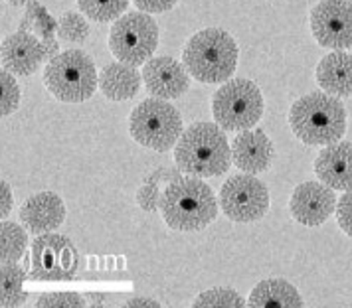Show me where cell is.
Segmentation results:
<instances>
[{"label": "cell", "mask_w": 352, "mask_h": 308, "mask_svg": "<svg viewBox=\"0 0 352 308\" xmlns=\"http://www.w3.org/2000/svg\"><path fill=\"white\" fill-rule=\"evenodd\" d=\"M135 6L143 12L148 14H160V12H168L176 6L178 0H133Z\"/></svg>", "instance_id": "f546056e"}, {"label": "cell", "mask_w": 352, "mask_h": 308, "mask_svg": "<svg viewBox=\"0 0 352 308\" xmlns=\"http://www.w3.org/2000/svg\"><path fill=\"white\" fill-rule=\"evenodd\" d=\"M162 222L175 231H202L218 217L214 190L198 176L175 178L160 196Z\"/></svg>", "instance_id": "6da1fadb"}, {"label": "cell", "mask_w": 352, "mask_h": 308, "mask_svg": "<svg viewBox=\"0 0 352 308\" xmlns=\"http://www.w3.org/2000/svg\"><path fill=\"white\" fill-rule=\"evenodd\" d=\"M0 186H2V208H0V215H2V217H6V215L12 211L14 198H12V190H10V186H8V182H6V180H2V182H0Z\"/></svg>", "instance_id": "1f68e13d"}, {"label": "cell", "mask_w": 352, "mask_h": 308, "mask_svg": "<svg viewBox=\"0 0 352 308\" xmlns=\"http://www.w3.org/2000/svg\"><path fill=\"white\" fill-rule=\"evenodd\" d=\"M8 4H12V6H26V4H30V2H36V0H6Z\"/></svg>", "instance_id": "d590c367"}, {"label": "cell", "mask_w": 352, "mask_h": 308, "mask_svg": "<svg viewBox=\"0 0 352 308\" xmlns=\"http://www.w3.org/2000/svg\"><path fill=\"white\" fill-rule=\"evenodd\" d=\"M315 174L333 190H352V143L336 141L324 146L315 158Z\"/></svg>", "instance_id": "2e32d148"}, {"label": "cell", "mask_w": 352, "mask_h": 308, "mask_svg": "<svg viewBox=\"0 0 352 308\" xmlns=\"http://www.w3.org/2000/svg\"><path fill=\"white\" fill-rule=\"evenodd\" d=\"M58 36L64 42H83L89 36L87 20L78 12H64L58 20Z\"/></svg>", "instance_id": "d4e9b609"}, {"label": "cell", "mask_w": 352, "mask_h": 308, "mask_svg": "<svg viewBox=\"0 0 352 308\" xmlns=\"http://www.w3.org/2000/svg\"><path fill=\"white\" fill-rule=\"evenodd\" d=\"M160 192L155 184H144L137 192V204L144 211H157L160 208Z\"/></svg>", "instance_id": "f1b7e54d"}, {"label": "cell", "mask_w": 352, "mask_h": 308, "mask_svg": "<svg viewBox=\"0 0 352 308\" xmlns=\"http://www.w3.org/2000/svg\"><path fill=\"white\" fill-rule=\"evenodd\" d=\"M20 220L24 227H28V231L36 235L54 231L65 220L64 200L54 192H40L30 196L20 208Z\"/></svg>", "instance_id": "e0dca14e"}, {"label": "cell", "mask_w": 352, "mask_h": 308, "mask_svg": "<svg viewBox=\"0 0 352 308\" xmlns=\"http://www.w3.org/2000/svg\"><path fill=\"white\" fill-rule=\"evenodd\" d=\"M80 253L69 237L60 233H40L32 241V279L69 281L78 273Z\"/></svg>", "instance_id": "30bf717a"}, {"label": "cell", "mask_w": 352, "mask_h": 308, "mask_svg": "<svg viewBox=\"0 0 352 308\" xmlns=\"http://www.w3.org/2000/svg\"><path fill=\"white\" fill-rule=\"evenodd\" d=\"M44 54H46V60H52L60 54V44L56 42V38H44Z\"/></svg>", "instance_id": "836d02e7"}, {"label": "cell", "mask_w": 352, "mask_h": 308, "mask_svg": "<svg viewBox=\"0 0 352 308\" xmlns=\"http://www.w3.org/2000/svg\"><path fill=\"white\" fill-rule=\"evenodd\" d=\"M0 82H2V117H10L20 107V87L14 80V73L8 69H2Z\"/></svg>", "instance_id": "484cf974"}, {"label": "cell", "mask_w": 352, "mask_h": 308, "mask_svg": "<svg viewBox=\"0 0 352 308\" xmlns=\"http://www.w3.org/2000/svg\"><path fill=\"white\" fill-rule=\"evenodd\" d=\"M129 132L144 148L166 152L182 137V117L166 99H144L129 115Z\"/></svg>", "instance_id": "8992f818"}, {"label": "cell", "mask_w": 352, "mask_h": 308, "mask_svg": "<svg viewBox=\"0 0 352 308\" xmlns=\"http://www.w3.org/2000/svg\"><path fill=\"white\" fill-rule=\"evenodd\" d=\"M0 60H2V67L12 71L14 75L20 78L32 75L46 60L44 42H40L32 32L18 30L16 34L4 38L0 48Z\"/></svg>", "instance_id": "5bb4252c"}, {"label": "cell", "mask_w": 352, "mask_h": 308, "mask_svg": "<svg viewBox=\"0 0 352 308\" xmlns=\"http://www.w3.org/2000/svg\"><path fill=\"white\" fill-rule=\"evenodd\" d=\"M125 307H160L159 300L148 298V296H133L125 303Z\"/></svg>", "instance_id": "d6a6232c"}, {"label": "cell", "mask_w": 352, "mask_h": 308, "mask_svg": "<svg viewBox=\"0 0 352 308\" xmlns=\"http://www.w3.org/2000/svg\"><path fill=\"white\" fill-rule=\"evenodd\" d=\"M44 85L62 103H83L99 87L97 67L85 51L65 49L46 65Z\"/></svg>", "instance_id": "5b68a950"}, {"label": "cell", "mask_w": 352, "mask_h": 308, "mask_svg": "<svg viewBox=\"0 0 352 308\" xmlns=\"http://www.w3.org/2000/svg\"><path fill=\"white\" fill-rule=\"evenodd\" d=\"M192 307H245V298L234 289H210L194 298Z\"/></svg>", "instance_id": "cb8c5ba5"}, {"label": "cell", "mask_w": 352, "mask_h": 308, "mask_svg": "<svg viewBox=\"0 0 352 308\" xmlns=\"http://www.w3.org/2000/svg\"><path fill=\"white\" fill-rule=\"evenodd\" d=\"M238 44L234 36L222 28H204L186 42L182 64L196 82L226 83L238 67Z\"/></svg>", "instance_id": "277c9868"}, {"label": "cell", "mask_w": 352, "mask_h": 308, "mask_svg": "<svg viewBox=\"0 0 352 308\" xmlns=\"http://www.w3.org/2000/svg\"><path fill=\"white\" fill-rule=\"evenodd\" d=\"M220 208L228 220L252 224L270 210V190L256 174L243 172L230 176L220 190Z\"/></svg>", "instance_id": "9c48e42d"}, {"label": "cell", "mask_w": 352, "mask_h": 308, "mask_svg": "<svg viewBox=\"0 0 352 308\" xmlns=\"http://www.w3.org/2000/svg\"><path fill=\"white\" fill-rule=\"evenodd\" d=\"M273 158H275V148L272 139L263 130H241L232 143V163L241 172L261 174L270 170Z\"/></svg>", "instance_id": "9a60e30c"}, {"label": "cell", "mask_w": 352, "mask_h": 308, "mask_svg": "<svg viewBox=\"0 0 352 308\" xmlns=\"http://www.w3.org/2000/svg\"><path fill=\"white\" fill-rule=\"evenodd\" d=\"M265 111L261 89L252 80L236 78L226 82L212 97L214 121L230 132L254 129Z\"/></svg>", "instance_id": "52a82bcc"}, {"label": "cell", "mask_w": 352, "mask_h": 308, "mask_svg": "<svg viewBox=\"0 0 352 308\" xmlns=\"http://www.w3.org/2000/svg\"><path fill=\"white\" fill-rule=\"evenodd\" d=\"M317 83L322 91L336 97L352 95V54L333 49L317 65Z\"/></svg>", "instance_id": "ac0fdd59"}, {"label": "cell", "mask_w": 352, "mask_h": 308, "mask_svg": "<svg viewBox=\"0 0 352 308\" xmlns=\"http://www.w3.org/2000/svg\"><path fill=\"white\" fill-rule=\"evenodd\" d=\"M78 6L94 22H115L125 14L129 0H78Z\"/></svg>", "instance_id": "603a6c76"}, {"label": "cell", "mask_w": 352, "mask_h": 308, "mask_svg": "<svg viewBox=\"0 0 352 308\" xmlns=\"http://www.w3.org/2000/svg\"><path fill=\"white\" fill-rule=\"evenodd\" d=\"M2 292H0V305L4 308L20 307L26 303V294L22 292L24 287V269L16 263H2Z\"/></svg>", "instance_id": "44dd1931"}, {"label": "cell", "mask_w": 352, "mask_h": 308, "mask_svg": "<svg viewBox=\"0 0 352 308\" xmlns=\"http://www.w3.org/2000/svg\"><path fill=\"white\" fill-rule=\"evenodd\" d=\"M336 222H338L340 229L349 237H352V190L340 196V200L336 204Z\"/></svg>", "instance_id": "83f0119b"}, {"label": "cell", "mask_w": 352, "mask_h": 308, "mask_svg": "<svg viewBox=\"0 0 352 308\" xmlns=\"http://www.w3.org/2000/svg\"><path fill=\"white\" fill-rule=\"evenodd\" d=\"M311 32L327 49L352 48V2L320 0L311 10Z\"/></svg>", "instance_id": "8fae6325"}, {"label": "cell", "mask_w": 352, "mask_h": 308, "mask_svg": "<svg viewBox=\"0 0 352 308\" xmlns=\"http://www.w3.org/2000/svg\"><path fill=\"white\" fill-rule=\"evenodd\" d=\"M87 300H89V303H94L96 307H99V305H103V303H105V296H103V294H89V296H87Z\"/></svg>", "instance_id": "e575fe53"}, {"label": "cell", "mask_w": 352, "mask_h": 308, "mask_svg": "<svg viewBox=\"0 0 352 308\" xmlns=\"http://www.w3.org/2000/svg\"><path fill=\"white\" fill-rule=\"evenodd\" d=\"M303 296L283 279H265L257 283L248 298V307H303Z\"/></svg>", "instance_id": "ffe728a7"}, {"label": "cell", "mask_w": 352, "mask_h": 308, "mask_svg": "<svg viewBox=\"0 0 352 308\" xmlns=\"http://www.w3.org/2000/svg\"><path fill=\"white\" fill-rule=\"evenodd\" d=\"M289 127L309 146L333 145L346 132V109L327 91H313L297 99L289 109Z\"/></svg>", "instance_id": "3957f363"}, {"label": "cell", "mask_w": 352, "mask_h": 308, "mask_svg": "<svg viewBox=\"0 0 352 308\" xmlns=\"http://www.w3.org/2000/svg\"><path fill=\"white\" fill-rule=\"evenodd\" d=\"M34 30L44 38H52V34L56 30V22L48 16V12L40 4H38L36 14H34Z\"/></svg>", "instance_id": "4dcf8cb0"}, {"label": "cell", "mask_w": 352, "mask_h": 308, "mask_svg": "<svg viewBox=\"0 0 352 308\" xmlns=\"http://www.w3.org/2000/svg\"><path fill=\"white\" fill-rule=\"evenodd\" d=\"M28 247V233L24 227L14 222H2L0 226V249H2V263H16L22 259Z\"/></svg>", "instance_id": "7402d4cb"}, {"label": "cell", "mask_w": 352, "mask_h": 308, "mask_svg": "<svg viewBox=\"0 0 352 308\" xmlns=\"http://www.w3.org/2000/svg\"><path fill=\"white\" fill-rule=\"evenodd\" d=\"M230 161L232 148L224 129L216 121L190 125L175 146V163L178 170L198 178L222 176L230 168Z\"/></svg>", "instance_id": "7a4b0ae2"}, {"label": "cell", "mask_w": 352, "mask_h": 308, "mask_svg": "<svg viewBox=\"0 0 352 308\" xmlns=\"http://www.w3.org/2000/svg\"><path fill=\"white\" fill-rule=\"evenodd\" d=\"M143 82V73L135 69V65L113 62L103 67L99 73V89L101 93L111 101H129L133 99Z\"/></svg>", "instance_id": "d6986e66"}, {"label": "cell", "mask_w": 352, "mask_h": 308, "mask_svg": "<svg viewBox=\"0 0 352 308\" xmlns=\"http://www.w3.org/2000/svg\"><path fill=\"white\" fill-rule=\"evenodd\" d=\"M336 196L324 182H303L289 198V211L297 224L307 227L322 226L336 210Z\"/></svg>", "instance_id": "7c38bea8"}, {"label": "cell", "mask_w": 352, "mask_h": 308, "mask_svg": "<svg viewBox=\"0 0 352 308\" xmlns=\"http://www.w3.org/2000/svg\"><path fill=\"white\" fill-rule=\"evenodd\" d=\"M87 305V298H83L76 292H48L36 298L34 307H76L81 308Z\"/></svg>", "instance_id": "4316f807"}, {"label": "cell", "mask_w": 352, "mask_h": 308, "mask_svg": "<svg viewBox=\"0 0 352 308\" xmlns=\"http://www.w3.org/2000/svg\"><path fill=\"white\" fill-rule=\"evenodd\" d=\"M143 83L148 95L157 99H178L182 97L188 87L190 78L184 64L170 56L151 58L143 67Z\"/></svg>", "instance_id": "4fadbf2b"}, {"label": "cell", "mask_w": 352, "mask_h": 308, "mask_svg": "<svg viewBox=\"0 0 352 308\" xmlns=\"http://www.w3.org/2000/svg\"><path fill=\"white\" fill-rule=\"evenodd\" d=\"M159 46V26L148 12H127L113 22L109 49L123 64L144 65Z\"/></svg>", "instance_id": "ba28073f"}]
</instances>
